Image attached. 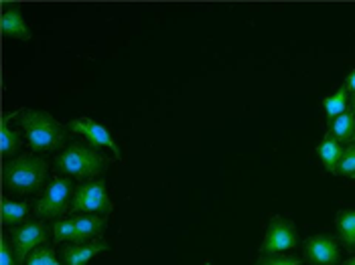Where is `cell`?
<instances>
[{
    "label": "cell",
    "instance_id": "cell-1",
    "mask_svg": "<svg viewBox=\"0 0 355 265\" xmlns=\"http://www.w3.org/2000/svg\"><path fill=\"white\" fill-rule=\"evenodd\" d=\"M49 166L47 160L39 154H23L2 164V183L4 188L17 194H31L39 192L47 185Z\"/></svg>",
    "mask_w": 355,
    "mask_h": 265
},
{
    "label": "cell",
    "instance_id": "cell-2",
    "mask_svg": "<svg viewBox=\"0 0 355 265\" xmlns=\"http://www.w3.org/2000/svg\"><path fill=\"white\" fill-rule=\"evenodd\" d=\"M21 126L33 152H55L67 140V128L45 109H21Z\"/></svg>",
    "mask_w": 355,
    "mask_h": 265
},
{
    "label": "cell",
    "instance_id": "cell-3",
    "mask_svg": "<svg viewBox=\"0 0 355 265\" xmlns=\"http://www.w3.org/2000/svg\"><path fill=\"white\" fill-rule=\"evenodd\" d=\"M55 168L65 176L94 181L108 172L110 158L89 144L73 142L67 148H63V152L55 158Z\"/></svg>",
    "mask_w": 355,
    "mask_h": 265
},
{
    "label": "cell",
    "instance_id": "cell-4",
    "mask_svg": "<svg viewBox=\"0 0 355 265\" xmlns=\"http://www.w3.org/2000/svg\"><path fill=\"white\" fill-rule=\"evenodd\" d=\"M76 188L69 176H53L45 186L41 199L35 203V214L39 221H57L71 211Z\"/></svg>",
    "mask_w": 355,
    "mask_h": 265
},
{
    "label": "cell",
    "instance_id": "cell-5",
    "mask_svg": "<svg viewBox=\"0 0 355 265\" xmlns=\"http://www.w3.org/2000/svg\"><path fill=\"white\" fill-rule=\"evenodd\" d=\"M71 212L78 214H98L106 217L114 212V201L110 197L108 185L102 179L85 181L83 185L76 188L73 203H71Z\"/></svg>",
    "mask_w": 355,
    "mask_h": 265
},
{
    "label": "cell",
    "instance_id": "cell-6",
    "mask_svg": "<svg viewBox=\"0 0 355 265\" xmlns=\"http://www.w3.org/2000/svg\"><path fill=\"white\" fill-rule=\"evenodd\" d=\"M4 235L10 241L21 265H25L33 251L47 245V227L43 225V221H27L19 227H10Z\"/></svg>",
    "mask_w": 355,
    "mask_h": 265
},
{
    "label": "cell",
    "instance_id": "cell-7",
    "mask_svg": "<svg viewBox=\"0 0 355 265\" xmlns=\"http://www.w3.org/2000/svg\"><path fill=\"white\" fill-rule=\"evenodd\" d=\"M297 243H299V233L295 223L284 217H272L266 227L260 251L264 255H284L286 251L295 249Z\"/></svg>",
    "mask_w": 355,
    "mask_h": 265
},
{
    "label": "cell",
    "instance_id": "cell-8",
    "mask_svg": "<svg viewBox=\"0 0 355 265\" xmlns=\"http://www.w3.org/2000/svg\"><path fill=\"white\" fill-rule=\"evenodd\" d=\"M67 128H69L73 134H80V136H83V138L89 142V146H94V148H108L114 158L122 160L120 144H118V142H116V138L108 132V128H104V126H102V124H98L96 120L87 118V116H83V118H76V120H71V122H69V126H67Z\"/></svg>",
    "mask_w": 355,
    "mask_h": 265
},
{
    "label": "cell",
    "instance_id": "cell-9",
    "mask_svg": "<svg viewBox=\"0 0 355 265\" xmlns=\"http://www.w3.org/2000/svg\"><path fill=\"white\" fill-rule=\"evenodd\" d=\"M304 259L311 265H339V241L331 235H313L304 241Z\"/></svg>",
    "mask_w": 355,
    "mask_h": 265
},
{
    "label": "cell",
    "instance_id": "cell-10",
    "mask_svg": "<svg viewBox=\"0 0 355 265\" xmlns=\"http://www.w3.org/2000/svg\"><path fill=\"white\" fill-rule=\"evenodd\" d=\"M110 243L104 239H94L87 243H69L63 249V265H87L94 257L108 253Z\"/></svg>",
    "mask_w": 355,
    "mask_h": 265
},
{
    "label": "cell",
    "instance_id": "cell-11",
    "mask_svg": "<svg viewBox=\"0 0 355 265\" xmlns=\"http://www.w3.org/2000/svg\"><path fill=\"white\" fill-rule=\"evenodd\" d=\"M0 30L4 37H10V39H21V41L31 39V30L25 23V17H23L19 4L4 6L2 17H0Z\"/></svg>",
    "mask_w": 355,
    "mask_h": 265
},
{
    "label": "cell",
    "instance_id": "cell-12",
    "mask_svg": "<svg viewBox=\"0 0 355 265\" xmlns=\"http://www.w3.org/2000/svg\"><path fill=\"white\" fill-rule=\"evenodd\" d=\"M76 221V233L78 243H87L94 239H102L108 229V219L98 217V214H78L73 217Z\"/></svg>",
    "mask_w": 355,
    "mask_h": 265
},
{
    "label": "cell",
    "instance_id": "cell-13",
    "mask_svg": "<svg viewBox=\"0 0 355 265\" xmlns=\"http://www.w3.org/2000/svg\"><path fill=\"white\" fill-rule=\"evenodd\" d=\"M17 116H21V111H8L0 120V150H2V158L4 160L15 158V154L23 146V138H21L19 130L10 128V120Z\"/></svg>",
    "mask_w": 355,
    "mask_h": 265
},
{
    "label": "cell",
    "instance_id": "cell-14",
    "mask_svg": "<svg viewBox=\"0 0 355 265\" xmlns=\"http://www.w3.org/2000/svg\"><path fill=\"white\" fill-rule=\"evenodd\" d=\"M333 140H337L339 144L343 142H349L355 138V111L354 109H347L345 113L337 116L335 120L329 122V132Z\"/></svg>",
    "mask_w": 355,
    "mask_h": 265
},
{
    "label": "cell",
    "instance_id": "cell-15",
    "mask_svg": "<svg viewBox=\"0 0 355 265\" xmlns=\"http://www.w3.org/2000/svg\"><path fill=\"white\" fill-rule=\"evenodd\" d=\"M317 156L323 162V166L327 168V172L337 174L339 160L343 156V146H341L337 140H333L331 136H325V138L317 144Z\"/></svg>",
    "mask_w": 355,
    "mask_h": 265
},
{
    "label": "cell",
    "instance_id": "cell-16",
    "mask_svg": "<svg viewBox=\"0 0 355 265\" xmlns=\"http://www.w3.org/2000/svg\"><path fill=\"white\" fill-rule=\"evenodd\" d=\"M28 212H31V207H28L27 203L10 201L6 197L0 203V217H2V225L4 227H19L23 223H27Z\"/></svg>",
    "mask_w": 355,
    "mask_h": 265
},
{
    "label": "cell",
    "instance_id": "cell-17",
    "mask_svg": "<svg viewBox=\"0 0 355 265\" xmlns=\"http://www.w3.org/2000/svg\"><path fill=\"white\" fill-rule=\"evenodd\" d=\"M337 235L343 247L355 249V209H343L335 217Z\"/></svg>",
    "mask_w": 355,
    "mask_h": 265
},
{
    "label": "cell",
    "instance_id": "cell-18",
    "mask_svg": "<svg viewBox=\"0 0 355 265\" xmlns=\"http://www.w3.org/2000/svg\"><path fill=\"white\" fill-rule=\"evenodd\" d=\"M321 106H323L325 113H327L329 122L335 120L337 116L345 113L347 107H349V93H347V89H345V87H339L335 93H331V95H327V98L321 102Z\"/></svg>",
    "mask_w": 355,
    "mask_h": 265
},
{
    "label": "cell",
    "instance_id": "cell-19",
    "mask_svg": "<svg viewBox=\"0 0 355 265\" xmlns=\"http://www.w3.org/2000/svg\"><path fill=\"white\" fill-rule=\"evenodd\" d=\"M53 239L55 243H78V233H76V221L73 217L67 219H57L53 223Z\"/></svg>",
    "mask_w": 355,
    "mask_h": 265
},
{
    "label": "cell",
    "instance_id": "cell-20",
    "mask_svg": "<svg viewBox=\"0 0 355 265\" xmlns=\"http://www.w3.org/2000/svg\"><path fill=\"white\" fill-rule=\"evenodd\" d=\"M25 265H63V264L57 259L55 249L51 247V245H43V247H39L37 251H33V253L28 255V259L25 262Z\"/></svg>",
    "mask_w": 355,
    "mask_h": 265
},
{
    "label": "cell",
    "instance_id": "cell-21",
    "mask_svg": "<svg viewBox=\"0 0 355 265\" xmlns=\"http://www.w3.org/2000/svg\"><path fill=\"white\" fill-rule=\"evenodd\" d=\"M339 176H355V146L343 148V156L337 166Z\"/></svg>",
    "mask_w": 355,
    "mask_h": 265
},
{
    "label": "cell",
    "instance_id": "cell-22",
    "mask_svg": "<svg viewBox=\"0 0 355 265\" xmlns=\"http://www.w3.org/2000/svg\"><path fill=\"white\" fill-rule=\"evenodd\" d=\"M254 265H301L297 255H262Z\"/></svg>",
    "mask_w": 355,
    "mask_h": 265
},
{
    "label": "cell",
    "instance_id": "cell-23",
    "mask_svg": "<svg viewBox=\"0 0 355 265\" xmlns=\"http://www.w3.org/2000/svg\"><path fill=\"white\" fill-rule=\"evenodd\" d=\"M0 265H21L6 235H2V239H0Z\"/></svg>",
    "mask_w": 355,
    "mask_h": 265
},
{
    "label": "cell",
    "instance_id": "cell-24",
    "mask_svg": "<svg viewBox=\"0 0 355 265\" xmlns=\"http://www.w3.org/2000/svg\"><path fill=\"white\" fill-rule=\"evenodd\" d=\"M343 87L347 89V93H352L355 98V69L345 77V83H343Z\"/></svg>",
    "mask_w": 355,
    "mask_h": 265
},
{
    "label": "cell",
    "instance_id": "cell-25",
    "mask_svg": "<svg viewBox=\"0 0 355 265\" xmlns=\"http://www.w3.org/2000/svg\"><path fill=\"white\" fill-rule=\"evenodd\" d=\"M343 265H355V257H349V259H347Z\"/></svg>",
    "mask_w": 355,
    "mask_h": 265
},
{
    "label": "cell",
    "instance_id": "cell-26",
    "mask_svg": "<svg viewBox=\"0 0 355 265\" xmlns=\"http://www.w3.org/2000/svg\"><path fill=\"white\" fill-rule=\"evenodd\" d=\"M354 111H355V98H354Z\"/></svg>",
    "mask_w": 355,
    "mask_h": 265
},
{
    "label": "cell",
    "instance_id": "cell-27",
    "mask_svg": "<svg viewBox=\"0 0 355 265\" xmlns=\"http://www.w3.org/2000/svg\"><path fill=\"white\" fill-rule=\"evenodd\" d=\"M354 179H355V176H354Z\"/></svg>",
    "mask_w": 355,
    "mask_h": 265
}]
</instances>
